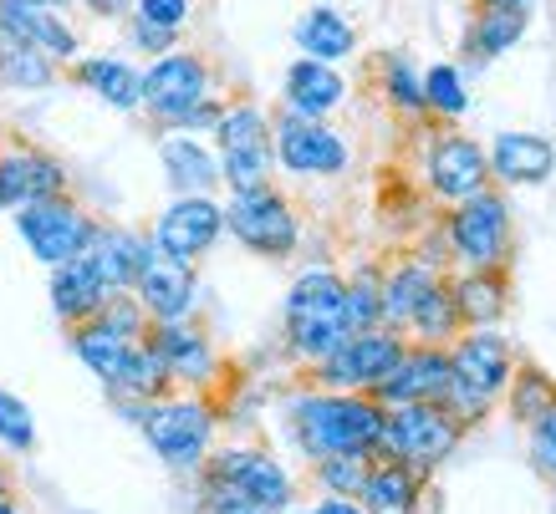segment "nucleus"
<instances>
[{
    "mask_svg": "<svg viewBox=\"0 0 556 514\" xmlns=\"http://www.w3.org/2000/svg\"><path fill=\"white\" fill-rule=\"evenodd\" d=\"M388 408L368 393H327L312 382H296V393L281 402V428L302 464L332 459V453H378Z\"/></svg>",
    "mask_w": 556,
    "mask_h": 514,
    "instance_id": "f257e3e1",
    "label": "nucleus"
},
{
    "mask_svg": "<svg viewBox=\"0 0 556 514\" xmlns=\"http://www.w3.org/2000/svg\"><path fill=\"white\" fill-rule=\"evenodd\" d=\"M353 336L348 321V275L338 266H306L281 300V347L296 372H312Z\"/></svg>",
    "mask_w": 556,
    "mask_h": 514,
    "instance_id": "f03ea898",
    "label": "nucleus"
},
{
    "mask_svg": "<svg viewBox=\"0 0 556 514\" xmlns=\"http://www.w3.org/2000/svg\"><path fill=\"white\" fill-rule=\"evenodd\" d=\"M516 347H510V336L501 326H470V332H459V342L450 347V398L444 408L465 423V428H480L510 393V377H516Z\"/></svg>",
    "mask_w": 556,
    "mask_h": 514,
    "instance_id": "7ed1b4c3",
    "label": "nucleus"
},
{
    "mask_svg": "<svg viewBox=\"0 0 556 514\" xmlns=\"http://www.w3.org/2000/svg\"><path fill=\"white\" fill-rule=\"evenodd\" d=\"M439 230H444L455 270H510L516 260V215H510L506 189H485V194L444 209Z\"/></svg>",
    "mask_w": 556,
    "mask_h": 514,
    "instance_id": "20e7f679",
    "label": "nucleus"
},
{
    "mask_svg": "<svg viewBox=\"0 0 556 514\" xmlns=\"http://www.w3.org/2000/svg\"><path fill=\"white\" fill-rule=\"evenodd\" d=\"M215 428L219 408L204 393H169V398L149 402V417L138 433L169 474H200L204 459L215 453Z\"/></svg>",
    "mask_w": 556,
    "mask_h": 514,
    "instance_id": "39448f33",
    "label": "nucleus"
},
{
    "mask_svg": "<svg viewBox=\"0 0 556 514\" xmlns=\"http://www.w3.org/2000/svg\"><path fill=\"white\" fill-rule=\"evenodd\" d=\"M465 423H459L444 402H408V408H388L383 438H378V459L419 468L424 479H434L465 444Z\"/></svg>",
    "mask_w": 556,
    "mask_h": 514,
    "instance_id": "423d86ee",
    "label": "nucleus"
},
{
    "mask_svg": "<svg viewBox=\"0 0 556 514\" xmlns=\"http://www.w3.org/2000/svg\"><path fill=\"white\" fill-rule=\"evenodd\" d=\"M419 179H424V194L439 204V209H455V204L475 200L495 189V174H490V149L480 138L459 133V128H444L439 123L434 133L424 138V153H419Z\"/></svg>",
    "mask_w": 556,
    "mask_h": 514,
    "instance_id": "0eeeda50",
    "label": "nucleus"
},
{
    "mask_svg": "<svg viewBox=\"0 0 556 514\" xmlns=\"http://www.w3.org/2000/svg\"><path fill=\"white\" fill-rule=\"evenodd\" d=\"M225 234L240 249H251L255 260H291L302 249V209L276 183L251 189V194H230V204H225Z\"/></svg>",
    "mask_w": 556,
    "mask_h": 514,
    "instance_id": "6e6552de",
    "label": "nucleus"
},
{
    "mask_svg": "<svg viewBox=\"0 0 556 514\" xmlns=\"http://www.w3.org/2000/svg\"><path fill=\"white\" fill-rule=\"evenodd\" d=\"M210 138H215L219 174H225V189H230V194H251V189H266V183L276 179V143H270L266 107L230 102Z\"/></svg>",
    "mask_w": 556,
    "mask_h": 514,
    "instance_id": "1a4fd4ad",
    "label": "nucleus"
},
{
    "mask_svg": "<svg viewBox=\"0 0 556 514\" xmlns=\"http://www.w3.org/2000/svg\"><path fill=\"white\" fill-rule=\"evenodd\" d=\"M408 336L393 326H372V332H353L327 362H317L312 372H302L296 382L327 387V393H378V382L393 372V362L404 357Z\"/></svg>",
    "mask_w": 556,
    "mask_h": 514,
    "instance_id": "9d476101",
    "label": "nucleus"
},
{
    "mask_svg": "<svg viewBox=\"0 0 556 514\" xmlns=\"http://www.w3.org/2000/svg\"><path fill=\"white\" fill-rule=\"evenodd\" d=\"M16 234L26 240L36 260L47 270L67 266V260H83L92 234H98V219L87 215L72 194H56V200H36L16 209Z\"/></svg>",
    "mask_w": 556,
    "mask_h": 514,
    "instance_id": "9b49d317",
    "label": "nucleus"
},
{
    "mask_svg": "<svg viewBox=\"0 0 556 514\" xmlns=\"http://www.w3.org/2000/svg\"><path fill=\"white\" fill-rule=\"evenodd\" d=\"M270 143H276V168L296 179H342L353 168V149L332 123L276 113L270 117Z\"/></svg>",
    "mask_w": 556,
    "mask_h": 514,
    "instance_id": "f8f14e48",
    "label": "nucleus"
},
{
    "mask_svg": "<svg viewBox=\"0 0 556 514\" xmlns=\"http://www.w3.org/2000/svg\"><path fill=\"white\" fill-rule=\"evenodd\" d=\"M200 474H215V479L236 484L240 494L261 499L266 510L291 514L296 510V474L281 464V453H270L261 444H225L204 459Z\"/></svg>",
    "mask_w": 556,
    "mask_h": 514,
    "instance_id": "ddd939ff",
    "label": "nucleus"
},
{
    "mask_svg": "<svg viewBox=\"0 0 556 514\" xmlns=\"http://www.w3.org/2000/svg\"><path fill=\"white\" fill-rule=\"evenodd\" d=\"M215 72L200 51H169V56H153V67L143 72V113L153 117V128H169L179 113L200 107L210 92Z\"/></svg>",
    "mask_w": 556,
    "mask_h": 514,
    "instance_id": "4468645a",
    "label": "nucleus"
},
{
    "mask_svg": "<svg viewBox=\"0 0 556 514\" xmlns=\"http://www.w3.org/2000/svg\"><path fill=\"white\" fill-rule=\"evenodd\" d=\"M219 234H225V204H215L210 194H185L169 209H159V219L149 224L153 249L169 260H185V266H200L219 245Z\"/></svg>",
    "mask_w": 556,
    "mask_h": 514,
    "instance_id": "2eb2a0df",
    "label": "nucleus"
},
{
    "mask_svg": "<svg viewBox=\"0 0 556 514\" xmlns=\"http://www.w3.org/2000/svg\"><path fill=\"white\" fill-rule=\"evenodd\" d=\"M149 342L153 351L164 357V367H169V377L179 393H215L219 387V372H225V357H219V347L210 342V332H204L200 321H164V326H149Z\"/></svg>",
    "mask_w": 556,
    "mask_h": 514,
    "instance_id": "dca6fc26",
    "label": "nucleus"
},
{
    "mask_svg": "<svg viewBox=\"0 0 556 514\" xmlns=\"http://www.w3.org/2000/svg\"><path fill=\"white\" fill-rule=\"evenodd\" d=\"M450 347H429V342H408L404 357L393 362L372 398L383 408H408V402H444L450 398Z\"/></svg>",
    "mask_w": 556,
    "mask_h": 514,
    "instance_id": "f3484780",
    "label": "nucleus"
},
{
    "mask_svg": "<svg viewBox=\"0 0 556 514\" xmlns=\"http://www.w3.org/2000/svg\"><path fill=\"white\" fill-rule=\"evenodd\" d=\"M67 194V168L56 164L47 149L36 143H0V209H21L36 200H56Z\"/></svg>",
    "mask_w": 556,
    "mask_h": 514,
    "instance_id": "a211bd4d",
    "label": "nucleus"
},
{
    "mask_svg": "<svg viewBox=\"0 0 556 514\" xmlns=\"http://www.w3.org/2000/svg\"><path fill=\"white\" fill-rule=\"evenodd\" d=\"M134 296L143 300V311H149L153 326H164V321H194V306H200L194 266L169 260V255L153 249V260L143 266V275H138V285H134Z\"/></svg>",
    "mask_w": 556,
    "mask_h": 514,
    "instance_id": "6ab92c4d",
    "label": "nucleus"
},
{
    "mask_svg": "<svg viewBox=\"0 0 556 514\" xmlns=\"http://www.w3.org/2000/svg\"><path fill=\"white\" fill-rule=\"evenodd\" d=\"M490 174L495 189H541L556 174V143L546 133L506 128L490 138Z\"/></svg>",
    "mask_w": 556,
    "mask_h": 514,
    "instance_id": "aec40b11",
    "label": "nucleus"
},
{
    "mask_svg": "<svg viewBox=\"0 0 556 514\" xmlns=\"http://www.w3.org/2000/svg\"><path fill=\"white\" fill-rule=\"evenodd\" d=\"M348 102V77L327 62H312V56H296L281 77V113L291 117H312V123H327Z\"/></svg>",
    "mask_w": 556,
    "mask_h": 514,
    "instance_id": "412c9836",
    "label": "nucleus"
},
{
    "mask_svg": "<svg viewBox=\"0 0 556 514\" xmlns=\"http://www.w3.org/2000/svg\"><path fill=\"white\" fill-rule=\"evenodd\" d=\"M357 504L368 514H434L439 494H434V479H424L419 468L378 459L368 484H363V494H357Z\"/></svg>",
    "mask_w": 556,
    "mask_h": 514,
    "instance_id": "4be33fe9",
    "label": "nucleus"
},
{
    "mask_svg": "<svg viewBox=\"0 0 556 514\" xmlns=\"http://www.w3.org/2000/svg\"><path fill=\"white\" fill-rule=\"evenodd\" d=\"M87 260L98 266V275L113 285V291H134L143 266L153 260V240H149V230H128V224L98 219V234H92V245H87Z\"/></svg>",
    "mask_w": 556,
    "mask_h": 514,
    "instance_id": "5701e85b",
    "label": "nucleus"
},
{
    "mask_svg": "<svg viewBox=\"0 0 556 514\" xmlns=\"http://www.w3.org/2000/svg\"><path fill=\"white\" fill-rule=\"evenodd\" d=\"M444 275H450V270L429 266L419 249H408V255H399L393 266H383V326H393V332L408 336L414 311L429 300V291H434Z\"/></svg>",
    "mask_w": 556,
    "mask_h": 514,
    "instance_id": "b1692460",
    "label": "nucleus"
},
{
    "mask_svg": "<svg viewBox=\"0 0 556 514\" xmlns=\"http://www.w3.org/2000/svg\"><path fill=\"white\" fill-rule=\"evenodd\" d=\"M531 31V11H516V5H475L470 26L459 36V51L470 67H490L495 56L516 51Z\"/></svg>",
    "mask_w": 556,
    "mask_h": 514,
    "instance_id": "393cba45",
    "label": "nucleus"
},
{
    "mask_svg": "<svg viewBox=\"0 0 556 514\" xmlns=\"http://www.w3.org/2000/svg\"><path fill=\"white\" fill-rule=\"evenodd\" d=\"M159 164L169 174L174 200H185V194H215L219 183H225L219 153L204 149L200 138H189V133H159Z\"/></svg>",
    "mask_w": 556,
    "mask_h": 514,
    "instance_id": "a878e982",
    "label": "nucleus"
},
{
    "mask_svg": "<svg viewBox=\"0 0 556 514\" xmlns=\"http://www.w3.org/2000/svg\"><path fill=\"white\" fill-rule=\"evenodd\" d=\"M51 311H56V321L62 326H83V321H92V316L108 306V296H113V285L98 275V266L92 260H67V266L51 270Z\"/></svg>",
    "mask_w": 556,
    "mask_h": 514,
    "instance_id": "bb28decb",
    "label": "nucleus"
},
{
    "mask_svg": "<svg viewBox=\"0 0 556 514\" xmlns=\"http://www.w3.org/2000/svg\"><path fill=\"white\" fill-rule=\"evenodd\" d=\"M291 36H296V47H302V56H312V62H327V67H338V62H348L357 51V26L348 16H342L338 5H312L296 26H291Z\"/></svg>",
    "mask_w": 556,
    "mask_h": 514,
    "instance_id": "cd10ccee",
    "label": "nucleus"
},
{
    "mask_svg": "<svg viewBox=\"0 0 556 514\" xmlns=\"http://www.w3.org/2000/svg\"><path fill=\"white\" fill-rule=\"evenodd\" d=\"M465 316V332L470 326H501L510 311V270H455L450 275Z\"/></svg>",
    "mask_w": 556,
    "mask_h": 514,
    "instance_id": "c85d7f7f",
    "label": "nucleus"
},
{
    "mask_svg": "<svg viewBox=\"0 0 556 514\" xmlns=\"http://www.w3.org/2000/svg\"><path fill=\"white\" fill-rule=\"evenodd\" d=\"M72 82L98 92L118 113H138L143 107V72L128 67L123 56H83V62H72Z\"/></svg>",
    "mask_w": 556,
    "mask_h": 514,
    "instance_id": "c756f323",
    "label": "nucleus"
},
{
    "mask_svg": "<svg viewBox=\"0 0 556 514\" xmlns=\"http://www.w3.org/2000/svg\"><path fill=\"white\" fill-rule=\"evenodd\" d=\"M0 21H5L26 47L47 51L51 62H77V31H72L51 5H0Z\"/></svg>",
    "mask_w": 556,
    "mask_h": 514,
    "instance_id": "7c9ffc66",
    "label": "nucleus"
},
{
    "mask_svg": "<svg viewBox=\"0 0 556 514\" xmlns=\"http://www.w3.org/2000/svg\"><path fill=\"white\" fill-rule=\"evenodd\" d=\"M378 98L388 102V113H399L404 123H424L429 117V102H424V72L414 67V56L408 51H383L378 56Z\"/></svg>",
    "mask_w": 556,
    "mask_h": 514,
    "instance_id": "2f4dec72",
    "label": "nucleus"
},
{
    "mask_svg": "<svg viewBox=\"0 0 556 514\" xmlns=\"http://www.w3.org/2000/svg\"><path fill=\"white\" fill-rule=\"evenodd\" d=\"M67 342H72V351H77V362L92 372V377L113 393L123 382V372H128V357H134V347L138 342H123V336H113V332H102L98 321H83V326H67Z\"/></svg>",
    "mask_w": 556,
    "mask_h": 514,
    "instance_id": "473e14b6",
    "label": "nucleus"
},
{
    "mask_svg": "<svg viewBox=\"0 0 556 514\" xmlns=\"http://www.w3.org/2000/svg\"><path fill=\"white\" fill-rule=\"evenodd\" d=\"M450 275H455V270H450ZM450 275H444V281L429 291V300L414 311V321H408V342H429V347H455L459 342L465 316H459V300H455Z\"/></svg>",
    "mask_w": 556,
    "mask_h": 514,
    "instance_id": "72a5a7b5",
    "label": "nucleus"
},
{
    "mask_svg": "<svg viewBox=\"0 0 556 514\" xmlns=\"http://www.w3.org/2000/svg\"><path fill=\"white\" fill-rule=\"evenodd\" d=\"M0 26H5V21H0ZM56 67H62V62H51L47 51L26 47L11 26L0 31V82L5 87H31V92L36 87H51L56 82Z\"/></svg>",
    "mask_w": 556,
    "mask_h": 514,
    "instance_id": "f704fd0d",
    "label": "nucleus"
},
{
    "mask_svg": "<svg viewBox=\"0 0 556 514\" xmlns=\"http://www.w3.org/2000/svg\"><path fill=\"white\" fill-rule=\"evenodd\" d=\"M556 402V377L546 372V367H536V362H521L516 367V377H510V393H506V408L510 413V423H521V428H531L546 408Z\"/></svg>",
    "mask_w": 556,
    "mask_h": 514,
    "instance_id": "c9c22d12",
    "label": "nucleus"
},
{
    "mask_svg": "<svg viewBox=\"0 0 556 514\" xmlns=\"http://www.w3.org/2000/svg\"><path fill=\"white\" fill-rule=\"evenodd\" d=\"M424 102H429V117L455 128L459 117L470 113V87H465V72L455 62H434L424 72Z\"/></svg>",
    "mask_w": 556,
    "mask_h": 514,
    "instance_id": "e433bc0d",
    "label": "nucleus"
},
{
    "mask_svg": "<svg viewBox=\"0 0 556 514\" xmlns=\"http://www.w3.org/2000/svg\"><path fill=\"white\" fill-rule=\"evenodd\" d=\"M372 464H378V453H332V459H317V464H306V468H312V484H317L321 494L357 499Z\"/></svg>",
    "mask_w": 556,
    "mask_h": 514,
    "instance_id": "4c0bfd02",
    "label": "nucleus"
},
{
    "mask_svg": "<svg viewBox=\"0 0 556 514\" xmlns=\"http://www.w3.org/2000/svg\"><path fill=\"white\" fill-rule=\"evenodd\" d=\"M348 321H353V332L383 326V266L378 260H363L348 275Z\"/></svg>",
    "mask_w": 556,
    "mask_h": 514,
    "instance_id": "58836bf2",
    "label": "nucleus"
},
{
    "mask_svg": "<svg viewBox=\"0 0 556 514\" xmlns=\"http://www.w3.org/2000/svg\"><path fill=\"white\" fill-rule=\"evenodd\" d=\"M194 514H276L261 499L240 494L236 484L215 479V474H194Z\"/></svg>",
    "mask_w": 556,
    "mask_h": 514,
    "instance_id": "ea45409f",
    "label": "nucleus"
},
{
    "mask_svg": "<svg viewBox=\"0 0 556 514\" xmlns=\"http://www.w3.org/2000/svg\"><path fill=\"white\" fill-rule=\"evenodd\" d=\"M92 321H98L102 332L123 336V342H143V336H149V326H153L149 311H143V300H138L134 291H113V296H108V306H102Z\"/></svg>",
    "mask_w": 556,
    "mask_h": 514,
    "instance_id": "a19ab883",
    "label": "nucleus"
},
{
    "mask_svg": "<svg viewBox=\"0 0 556 514\" xmlns=\"http://www.w3.org/2000/svg\"><path fill=\"white\" fill-rule=\"evenodd\" d=\"M0 444L11 448V453H31V448H36V417H31V408H26V398L5 393V387H0Z\"/></svg>",
    "mask_w": 556,
    "mask_h": 514,
    "instance_id": "79ce46f5",
    "label": "nucleus"
},
{
    "mask_svg": "<svg viewBox=\"0 0 556 514\" xmlns=\"http://www.w3.org/2000/svg\"><path fill=\"white\" fill-rule=\"evenodd\" d=\"M526 444H531V464H536V474L556 479V402L531 423V428H526Z\"/></svg>",
    "mask_w": 556,
    "mask_h": 514,
    "instance_id": "37998d69",
    "label": "nucleus"
},
{
    "mask_svg": "<svg viewBox=\"0 0 556 514\" xmlns=\"http://www.w3.org/2000/svg\"><path fill=\"white\" fill-rule=\"evenodd\" d=\"M225 107H230V102H219V98H204L200 107H189V113H179L169 123V128H159V133H215L219 128V117H225Z\"/></svg>",
    "mask_w": 556,
    "mask_h": 514,
    "instance_id": "c03bdc74",
    "label": "nucleus"
},
{
    "mask_svg": "<svg viewBox=\"0 0 556 514\" xmlns=\"http://www.w3.org/2000/svg\"><path fill=\"white\" fill-rule=\"evenodd\" d=\"M134 16L149 26H164V31H185L189 0H134Z\"/></svg>",
    "mask_w": 556,
    "mask_h": 514,
    "instance_id": "a18cd8bd",
    "label": "nucleus"
},
{
    "mask_svg": "<svg viewBox=\"0 0 556 514\" xmlns=\"http://www.w3.org/2000/svg\"><path fill=\"white\" fill-rule=\"evenodd\" d=\"M128 36H134L138 51H149V56H169L179 47V31H164V26H149V21L128 16Z\"/></svg>",
    "mask_w": 556,
    "mask_h": 514,
    "instance_id": "49530a36",
    "label": "nucleus"
},
{
    "mask_svg": "<svg viewBox=\"0 0 556 514\" xmlns=\"http://www.w3.org/2000/svg\"><path fill=\"white\" fill-rule=\"evenodd\" d=\"M317 514H368L357 499H342V494H317V504H312Z\"/></svg>",
    "mask_w": 556,
    "mask_h": 514,
    "instance_id": "de8ad7c7",
    "label": "nucleus"
},
{
    "mask_svg": "<svg viewBox=\"0 0 556 514\" xmlns=\"http://www.w3.org/2000/svg\"><path fill=\"white\" fill-rule=\"evenodd\" d=\"M83 5L92 11V16H102V21H108V16H123V11H128V0H83Z\"/></svg>",
    "mask_w": 556,
    "mask_h": 514,
    "instance_id": "09e8293b",
    "label": "nucleus"
},
{
    "mask_svg": "<svg viewBox=\"0 0 556 514\" xmlns=\"http://www.w3.org/2000/svg\"><path fill=\"white\" fill-rule=\"evenodd\" d=\"M0 499H16V479H11V468L0 464Z\"/></svg>",
    "mask_w": 556,
    "mask_h": 514,
    "instance_id": "8fccbe9b",
    "label": "nucleus"
},
{
    "mask_svg": "<svg viewBox=\"0 0 556 514\" xmlns=\"http://www.w3.org/2000/svg\"><path fill=\"white\" fill-rule=\"evenodd\" d=\"M475 5H516V11H531V0H475Z\"/></svg>",
    "mask_w": 556,
    "mask_h": 514,
    "instance_id": "3c124183",
    "label": "nucleus"
},
{
    "mask_svg": "<svg viewBox=\"0 0 556 514\" xmlns=\"http://www.w3.org/2000/svg\"><path fill=\"white\" fill-rule=\"evenodd\" d=\"M0 5H51V0H0Z\"/></svg>",
    "mask_w": 556,
    "mask_h": 514,
    "instance_id": "603ef678",
    "label": "nucleus"
},
{
    "mask_svg": "<svg viewBox=\"0 0 556 514\" xmlns=\"http://www.w3.org/2000/svg\"><path fill=\"white\" fill-rule=\"evenodd\" d=\"M0 514H21V510H16V499H0Z\"/></svg>",
    "mask_w": 556,
    "mask_h": 514,
    "instance_id": "864d4df0",
    "label": "nucleus"
},
{
    "mask_svg": "<svg viewBox=\"0 0 556 514\" xmlns=\"http://www.w3.org/2000/svg\"><path fill=\"white\" fill-rule=\"evenodd\" d=\"M291 514H317V510H312V504H306V510H291Z\"/></svg>",
    "mask_w": 556,
    "mask_h": 514,
    "instance_id": "5fc2aeb1",
    "label": "nucleus"
},
{
    "mask_svg": "<svg viewBox=\"0 0 556 514\" xmlns=\"http://www.w3.org/2000/svg\"><path fill=\"white\" fill-rule=\"evenodd\" d=\"M56 5H67V0H51V11H56Z\"/></svg>",
    "mask_w": 556,
    "mask_h": 514,
    "instance_id": "6e6d98bb",
    "label": "nucleus"
},
{
    "mask_svg": "<svg viewBox=\"0 0 556 514\" xmlns=\"http://www.w3.org/2000/svg\"><path fill=\"white\" fill-rule=\"evenodd\" d=\"M552 489H556V479H552Z\"/></svg>",
    "mask_w": 556,
    "mask_h": 514,
    "instance_id": "4d7b16f0",
    "label": "nucleus"
}]
</instances>
